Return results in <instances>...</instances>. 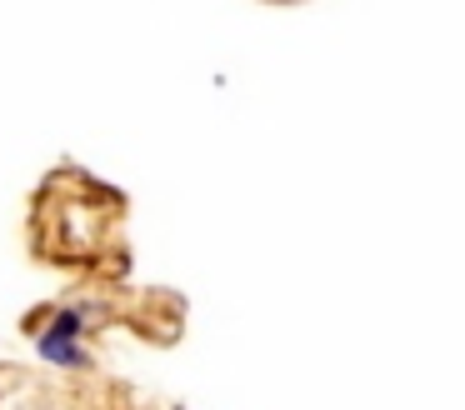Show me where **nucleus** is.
<instances>
[{"mask_svg":"<svg viewBox=\"0 0 465 410\" xmlns=\"http://www.w3.org/2000/svg\"><path fill=\"white\" fill-rule=\"evenodd\" d=\"M81 330H85V310L81 305H61L51 315V325L41 330V335H55V340H81Z\"/></svg>","mask_w":465,"mask_h":410,"instance_id":"f03ea898","label":"nucleus"},{"mask_svg":"<svg viewBox=\"0 0 465 410\" xmlns=\"http://www.w3.org/2000/svg\"><path fill=\"white\" fill-rule=\"evenodd\" d=\"M35 350H41L45 365H61V370H85L91 355H85L81 340H55V335H35Z\"/></svg>","mask_w":465,"mask_h":410,"instance_id":"f257e3e1","label":"nucleus"}]
</instances>
